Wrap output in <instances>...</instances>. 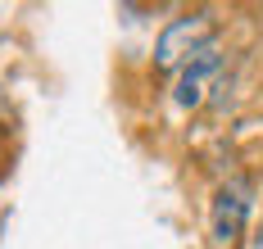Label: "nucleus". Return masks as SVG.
Segmentation results:
<instances>
[{
	"label": "nucleus",
	"instance_id": "obj_3",
	"mask_svg": "<svg viewBox=\"0 0 263 249\" xmlns=\"http://www.w3.org/2000/svg\"><path fill=\"white\" fill-rule=\"evenodd\" d=\"M245 222H250V191L245 186H222L213 195V209H209V231L218 245H236L245 236Z\"/></svg>",
	"mask_w": 263,
	"mask_h": 249
},
{
	"label": "nucleus",
	"instance_id": "obj_2",
	"mask_svg": "<svg viewBox=\"0 0 263 249\" xmlns=\"http://www.w3.org/2000/svg\"><path fill=\"white\" fill-rule=\"evenodd\" d=\"M218 73H222V55H218V46H204L200 55H191L177 68V86H173V100L182 105V109H200L204 105V95L213 91V82H218Z\"/></svg>",
	"mask_w": 263,
	"mask_h": 249
},
{
	"label": "nucleus",
	"instance_id": "obj_4",
	"mask_svg": "<svg viewBox=\"0 0 263 249\" xmlns=\"http://www.w3.org/2000/svg\"><path fill=\"white\" fill-rule=\"evenodd\" d=\"M250 249H263V226L254 231V245H250Z\"/></svg>",
	"mask_w": 263,
	"mask_h": 249
},
{
	"label": "nucleus",
	"instance_id": "obj_1",
	"mask_svg": "<svg viewBox=\"0 0 263 249\" xmlns=\"http://www.w3.org/2000/svg\"><path fill=\"white\" fill-rule=\"evenodd\" d=\"M213 36V14L200 9V14H186V18H173L168 28L159 32L155 46V64L159 68H182L191 55H200Z\"/></svg>",
	"mask_w": 263,
	"mask_h": 249
}]
</instances>
